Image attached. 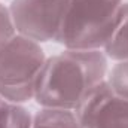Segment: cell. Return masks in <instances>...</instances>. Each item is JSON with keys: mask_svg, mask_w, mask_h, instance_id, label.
I'll use <instances>...</instances> for the list:
<instances>
[{"mask_svg": "<svg viewBox=\"0 0 128 128\" xmlns=\"http://www.w3.org/2000/svg\"><path fill=\"white\" fill-rule=\"evenodd\" d=\"M109 58L103 51L63 49L46 58L37 84L34 101L40 107L73 110L92 86L106 80Z\"/></svg>", "mask_w": 128, "mask_h": 128, "instance_id": "cell-1", "label": "cell"}, {"mask_svg": "<svg viewBox=\"0 0 128 128\" xmlns=\"http://www.w3.org/2000/svg\"><path fill=\"white\" fill-rule=\"evenodd\" d=\"M124 0H70L57 42L64 49L103 51L116 30Z\"/></svg>", "mask_w": 128, "mask_h": 128, "instance_id": "cell-2", "label": "cell"}, {"mask_svg": "<svg viewBox=\"0 0 128 128\" xmlns=\"http://www.w3.org/2000/svg\"><path fill=\"white\" fill-rule=\"evenodd\" d=\"M46 58L40 43L16 34L0 48V96L15 104L34 100L37 78Z\"/></svg>", "mask_w": 128, "mask_h": 128, "instance_id": "cell-3", "label": "cell"}, {"mask_svg": "<svg viewBox=\"0 0 128 128\" xmlns=\"http://www.w3.org/2000/svg\"><path fill=\"white\" fill-rule=\"evenodd\" d=\"M70 0H12L8 6L16 33L37 43L57 42Z\"/></svg>", "mask_w": 128, "mask_h": 128, "instance_id": "cell-4", "label": "cell"}, {"mask_svg": "<svg viewBox=\"0 0 128 128\" xmlns=\"http://www.w3.org/2000/svg\"><path fill=\"white\" fill-rule=\"evenodd\" d=\"M73 112L82 128H128V100L116 96L106 80L92 86Z\"/></svg>", "mask_w": 128, "mask_h": 128, "instance_id": "cell-5", "label": "cell"}, {"mask_svg": "<svg viewBox=\"0 0 128 128\" xmlns=\"http://www.w3.org/2000/svg\"><path fill=\"white\" fill-rule=\"evenodd\" d=\"M32 128H82L73 110L40 107L33 115Z\"/></svg>", "mask_w": 128, "mask_h": 128, "instance_id": "cell-6", "label": "cell"}, {"mask_svg": "<svg viewBox=\"0 0 128 128\" xmlns=\"http://www.w3.org/2000/svg\"><path fill=\"white\" fill-rule=\"evenodd\" d=\"M103 52L112 61L128 60V2H124L121 21Z\"/></svg>", "mask_w": 128, "mask_h": 128, "instance_id": "cell-7", "label": "cell"}, {"mask_svg": "<svg viewBox=\"0 0 128 128\" xmlns=\"http://www.w3.org/2000/svg\"><path fill=\"white\" fill-rule=\"evenodd\" d=\"M33 113L24 104L9 103L0 115V128H32Z\"/></svg>", "mask_w": 128, "mask_h": 128, "instance_id": "cell-8", "label": "cell"}, {"mask_svg": "<svg viewBox=\"0 0 128 128\" xmlns=\"http://www.w3.org/2000/svg\"><path fill=\"white\" fill-rule=\"evenodd\" d=\"M112 68H109L106 82L118 97L128 100V60L113 61Z\"/></svg>", "mask_w": 128, "mask_h": 128, "instance_id": "cell-9", "label": "cell"}, {"mask_svg": "<svg viewBox=\"0 0 128 128\" xmlns=\"http://www.w3.org/2000/svg\"><path fill=\"white\" fill-rule=\"evenodd\" d=\"M16 34L18 33L15 28L9 6L0 3V48H3L8 42H10Z\"/></svg>", "mask_w": 128, "mask_h": 128, "instance_id": "cell-10", "label": "cell"}, {"mask_svg": "<svg viewBox=\"0 0 128 128\" xmlns=\"http://www.w3.org/2000/svg\"><path fill=\"white\" fill-rule=\"evenodd\" d=\"M8 104H9V101H6V100H4L3 97L0 96V115H2L3 112H4V109L8 107Z\"/></svg>", "mask_w": 128, "mask_h": 128, "instance_id": "cell-11", "label": "cell"}]
</instances>
